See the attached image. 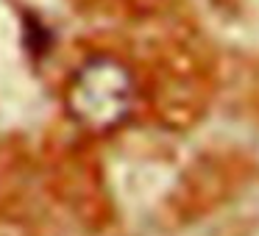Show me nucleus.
I'll return each instance as SVG.
<instances>
[{
  "label": "nucleus",
  "mask_w": 259,
  "mask_h": 236,
  "mask_svg": "<svg viewBox=\"0 0 259 236\" xmlns=\"http://www.w3.org/2000/svg\"><path fill=\"white\" fill-rule=\"evenodd\" d=\"M134 100L137 84L131 70L109 56L90 58L67 86L70 117L92 134L120 128L134 111Z\"/></svg>",
  "instance_id": "1"
}]
</instances>
